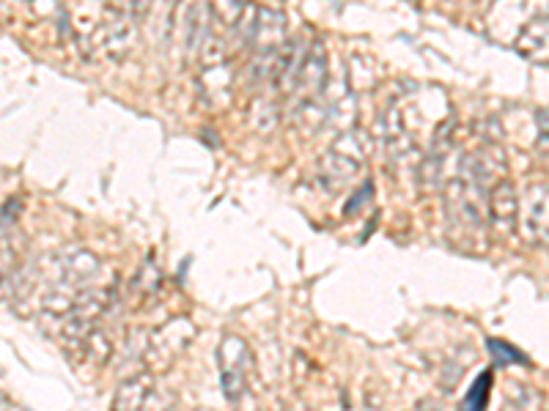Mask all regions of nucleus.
Instances as JSON below:
<instances>
[{
	"label": "nucleus",
	"mask_w": 549,
	"mask_h": 411,
	"mask_svg": "<svg viewBox=\"0 0 549 411\" xmlns=\"http://www.w3.org/2000/svg\"><path fill=\"white\" fill-rule=\"evenodd\" d=\"M489 214L492 222L503 233H511L517 228V214H519V198L517 190L511 181H497L492 184V195H489Z\"/></svg>",
	"instance_id": "423d86ee"
},
{
	"label": "nucleus",
	"mask_w": 549,
	"mask_h": 411,
	"mask_svg": "<svg viewBox=\"0 0 549 411\" xmlns=\"http://www.w3.org/2000/svg\"><path fill=\"white\" fill-rule=\"evenodd\" d=\"M195 327L187 318H171L165 327L154 332L149 346V359L157 365H171L173 359L182 354L184 348L193 343Z\"/></svg>",
	"instance_id": "20e7f679"
},
{
	"label": "nucleus",
	"mask_w": 549,
	"mask_h": 411,
	"mask_svg": "<svg viewBox=\"0 0 549 411\" xmlns=\"http://www.w3.org/2000/svg\"><path fill=\"white\" fill-rule=\"evenodd\" d=\"M514 47L517 53L522 55H544L547 53V11L541 9L539 14H533L528 20V25L519 31V36L514 39Z\"/></svg>",
	"instance_id": "6e6552de"
},
{
	"label": "nucleus",
	"mask_w": 549,
	"mask_h": 411,
	"mask_svg": "<svg viewBox=\"0 0 549 411\" xmlns=\"http://www.w3.org/2000/svg\"><path fill=\"white\" fill-rule=\"evenodd\" d=\"M220 373H223V392L228 401H242L248 392V370H250V348L237 335H226L220 343Z\"/></svg>",
	"instance_id": "f03ea898"
},
{
	"label": "nucleus",
	"mask_w": 549,
	"mask_h": 411,
	"mask_svg": "<svg viewBox=\"0 0 549 411\" xmlns=\"http://www.w3.org/2000/svg\"><path fill=\"white\" fill-rule=\"evenodd\" d=\"M206 11L209 3L204 0H182V6L176 11V36L179 44L187 53H195L206 42Z\"/></svg>",
	"instance_id": "39448f33"
},
{
	"label": "nucleus",
	"mask_w": 549,
	"mask_h": 411,
	"mask_svg": "<svg viewBox=\"0 0 549 411\" xmlns=\"http://www.w3.org/2000/svg\"><path fill=\"white\" fill-rule=\"evenodd\" d=\"M363 135L360 132H346L338 143H335L327 157L319 162V179L324 187H338L355 176L360 170V162L366 157V143H360Z\"/></svg>",
	"instance_id": "f257e3e1"
},
{
	"label": "nucleus",
	"mask_w": 549,
	"mask_h": 411,
	"mask_svg": "<svg viewBox=\"0 0 549 411\" xmlns=\"http://www.w3.org/2000/svg\"><path fill=\"white\" fill-rule=\"evenodd\" d=\"M489 346V351H492V357L500 362V365H528V359H525V354L522 351H517L514 346H508V343H503V340H489L486 343Z\"/></svg>",
	"instance_id": "9b49d317"
},
{
	"label": "nucleus",
	"mask_w": 549,
	"mask_h": 411,
	"mask_svg": "<svg viewBox=\"0 0 549 411\" xmlns=\"http://www.w3.org/2000/svg\"><path fill=\"white\" fill-rule=\"evenodd\" d=\"M519 233L533 247H547V187L533 184L528 198L519 203Z\"/></svg>",
	"instance_id": "7ed1b4c3"
},
{
	"label": "nucleus",
	"mask_w": 549,
	"mask_h": 411,
	"mask_svg": "<svg viewBox=\"0 0 549 411\" xmlns=\"http://www.w3.org/2000/svg\"><path fill=\"white\" fill-rule=\"evenodd\" d=\"M489 392H492V370H484V373L473 381V390L467 392V398H464L462 403V411H486Z\"/></svg>",
	"instance_id": "9d476101"
},
{
	"label": "nucleus",
	"mask_w": 549,
	"mask_h": 411,
	"mask_svg": "<svg viewBox=\"0 0 549 411\" xmlns=\"http://www.w3.org/2000/svg\"><path fill=\"white\" fill-rule=\"evenodd\" d=\"M151 376L140 373L135 379L121 381L116 401H113V411H146V403L151 398Z\"/></svg>",
	"instance_id": "0eeeda50"
},
{
	"label": "nucleus",
	"mask_w": 549,
	"mask_h": 411,
	"mask_svg": "<svg viewBox=\"0 0 549 411\" xmlns=\"http://www.w3.org/2000/svg\"><path fill=\"white\" fill-rule=\"evenodd\" d=\"M20 239L17 228H0V288H9L11 277L20 269Z\"/></svg>",
	"instance_id": "1a4fd4ad"
},
{
	"label": "nucleus",
	"mask_w": 549,
	"mask_h": 411,
	"mask_svg": "<svg viewBox=\"0 0 549 411\" xmlns=\"http://www.w3.org/2000/svg\"><path fill=\"white\" fill-rule=\"evenodd\" d=\"M201 411H206V409H201Z\"/></svg>",
	"instance_id": "f8f14e48"
}]
</instances>
